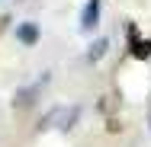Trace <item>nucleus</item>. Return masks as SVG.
I'll return each mask as SVG.
<instances>
[{
    "instance_id": "nucleus-1",
    "label": "nucleus",
    "mask_w": 151,
    "mask_h": 147,
    "mask_svg": "<svg viewBox=\"0 0 151 147\" xmlns=\"http://www.w3.org/2000/svg\"><path fill=\"white\" fill-rule=\"evenodd\" d=\"M48 83H52V70H45L42 77H35V80L26 83V87H19L13 93V109H29V106H35V102L42 99V93H45Z\"/></svg>"
},
{
    "instance_id": "nucleus-2",
    "label": "nucleus",
    "mask_w": 151,
    "mask_h": 147,
    "mask_svg": "<svg viewBox=\"0 0 151 147\" xmlns=\"http://www.w3.org/2000/svg\"><path fill=\"white\" fill-rule=\"evenodd\" d=\"M125 32H129V55H132V58H138V61H148V58H151V42L138 35L135 23H129Z\"/></svg>"
},
{
    "instance_id": "nucleus-3",
    "label": "nucleus",
    "mask_w": 151,
    "mask_h": 147,
    "mask_svg": "<svg viewBox=\"0 0 151 147\" xmlns=\"http://www.w3.org/2000/svg\"><path fill=\"white\" fill-rule=\"evenodd\" d=\"M100 26V0H87L81 10V32H93Z\"/></svg>"
},
{
    "instance_id": "nucleus-4",
    "label": "nucleus",
    "mask_w": 151,
    "mask_h": 147,
    "mask_svg": "<svg viewBox=\"0 0 151 147\" xmlns=\"http://www.w3.org/2000/svg\"><path fill=\"white\" fill-rule=\"evenodd\" d=\"M16 38L26 45V48H32V45H39V38H42V29H39V23H19L16 26Z\"/></svg>"
},
{
    "instance_id": "nucleus-5",
    "label": "nucleus",
    "mask_w": 151,
    "mask_h": 147,
    "mask_svg": "<svg viewBox=\"0 0 151 147\" xmlns=\"http://www.w3.org/2000/svg\"><path fill=\"white\" fill-rule=\"evenodd\" d=\"M106 55H109V38H106V35L93 38L90 48H87V61H90V64H96V61H103Z\"/></svg>"
},
{
    "instance_id": "nucleus-6",
    "label": "nucleus",
    "mask_w": 151,
    "mask_h": 147,
    "mask_svg": "<svg viewBox=\"0 0 151 147\" xmlns=\"http://www.w3.org/2000/svg\"><path fill=\"white\" fill-rule=\"evenodd\" d=\"M61 115H64V106H52L45 115L39 118V131H48V128H58L61 125Z\"/></svg>"
},
{
    "instance_id": "nucleus-7",
    "label": "nucleus",
    "mask_w": 151,
    "mask_h": 147,
    "mask_svg": "<svg viewBox=\"0 0 151 147\" xmlns=\"http://www.w3.org/2000/svg\"><path fill=\"white\" fill-rule=\"evenodd\" d=\"M77 121H81V106H64V115H61L58 131H61V134H68V131H71Z\"/></svg>"
},
{
    "instance_id": "nucleus-8",
    "label": "nucleus",
    "mask_w": 151,
    "mask_h": 147,
    "mask_svg": "<svg viewBox=\"0 0 151 147\" xmlns=\"http://www.w3.org/2000/svg\"><path fill=\"white\" fill-rule=\"evenodd\" d=\"M0 3H3V0H0Z\"/></svg>"
}]
</instances>
